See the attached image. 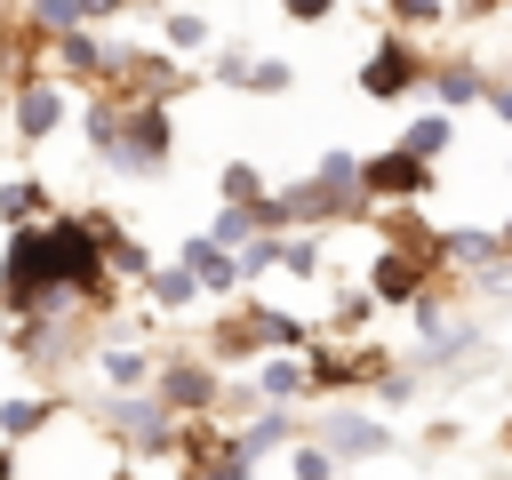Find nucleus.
Masks as SVG:
<instances>
[{"mask_svg":"<svg viewBox=\"0 0 512 480\" xmlns=\"http://www.w3.org/2000/svg\"><path fill=\"white\" fill-rule=\"evenodd\" d=\"M40 232H48V264H56L64 304H72V312H112V304H120V280H112V256H104L88 208H72V216L56 208Z\"/></svg>","mask_w":512,"mask_h":480,"instance_id":"obj_1","label":"nucleus"},{"mask_svg":"<svg viewBox=\"0 0 512 480\" xmlns=\"http://www.w3.org/2000/svg\"><path fill=\"white\" fill-rule=\"evenodd\" d=\"M0 312L8 320H32V312H72L64 288H56V264H48V232H8L0 248Z\"/></svg>","mask_w":512,"mask_h":480,"instance_id":"obj_2","label":"nucleus"},{"mask_svg":"<svg viewBox=\"0 0 512 480\" xmlns=\"http://www.w3.org/2000/svg\"><path fill=\"white\" fill-rule=\"evenodd\" d=\"M392 368V352L384 344H328V336H312V352H304V384H312V400H328V392H368L376 376Z\"/></svg>","mask_w":512,"mask_h":480,"instance_id":"obj_3","label":"nucleus"},{"mask_svg":"<svg viewBox=\"0 0 512 480\" xmlns=\"http://www.w3.org/2000/svg\"><path fill=\"white\" fill-rule=\"evenodd\" d=\"M152 400H160L176 424H200V416H216V408H224V376H216L200 352H160Z\"/></svg>","mask_w":512,"mask_h":480,"instance_id":"obj_4","label":"nucleus"},{"mask_svg":"<svg viewBox=\"0 0 512 480\" xmlns=\"http://www.w3.org/2000/svg\"><path fill=\"white\" fill-rule=\"evenodd\" d=\"M424 56H416V40L408 32H384L376 48H368V64H360V96L368 104H408V96H424Z\"/></svg>","mask_w":512,"mask_h":480,"instance_id":"obj_5","label":"nucleus"},{"mask_svg":"<svg viewBox=\"0 0 512 480\" xmlns=\"http://www.w3.org/2000/svg\"><path fill=\"white\" fill-rule=\"evenodd\" d=\"M168 152H176V112H168V104H128V112H120V152H112V168H128V176H168Z\"/></svg>","mask_w":512,"mask_h":480,"instance_id":"obj_6","label":"nucleus"},{"mask_svg":"<svg viewBox=\"0 0 512 480\" xmlns=\"http://www.w3.org/2000/svg\"><path fill=\"white\" fill-rule=\"evenodd\" d=\"M304 440H320L336 464H376V456H392V424L368 416V408H320V416L304 424Z\"/></svg>","mask_w":512,"mask_h":480,"instance_id":"obj_7","label":"nucleus"},{"mask_svg":"<svg viewBox=\"0 0 512 480\" xmlns=\"http://www.w3.org/2000/svg\"><path fill=\"white\" fill-rule=\"evenodd\" d=\"M104 432H112L128 456H160V448H176V416H168L152 392H112V400H104Z\"/></svg>","mask_w":512,"mask_h":480,"instance_id":"obj_8","label":"nucleus"},{"mask_svg":"<svg viewBox=\"0 0 512 480\" xmlns=\"http://www.w3.org/2000/svg\"><path fill=\"white\" fill-rule=\"evenodd\" d=\"M424 192H432V168L408 160L400 144L360 160V200H368V208H408V200H424Z\"/></svg>","mask_w":512,"mask_h":480,"instance_id":"obj_9","label":"nucleus"},{"mask_svg":"<svg viewBox=\"0 0 512 480\" xmlns=\"http://www.w3.org/2000/svg\"><path fill=\"white\" fill-rule=\"evenodd\" d=\"M424 280H440V256H408V248H376L368 272H360L368 304H416Z\"/></svg>","mask_w":512,"mask_h":480,"instance_id":"obj_10","label":"nucleus"},{"mask_svg":"<svg viewBox=\"0 0 512 480\" xmlns=\"http://www.w3.org/2000/svg\"><path fill=\"white\" fill-rule=\"evenodd\" d=\"M8 128H16V144L32 152V144H48L56 128H64V88L40 72V80H24L16 96H8Z\"/></svg>","mask_w":512,"mask_h":480,"instance_id":"obj_11","label":"nucleus"},{"mask_svg":"<svg viewBox=\"0 0 512 480\" xmlns=\"http://www.w3.org/2000/svg\"><path fill=\"white\" fill-rule=\"evenodd\" d=\"M176 264L192 272V288H200V296H232V304H240V256H224L208 232H184Z\"/></svg>","mask_w":512,"mask_h":480,"instance_id":"obj_12","label":"nucleus"},{"mask_svg":"<svg viewBox=\"0 0 512 480\" xmlns=\"http://www.w3.org/2000/svg\"><path fill=\"white\" fill-rule=\"evenodd\" d=\"M424 96H432V112H448V120H456L464 104H480V96H488V72H480L472 56H440V64L424 72Z\"/></svg>","mask_w":512,"mask_h":480,"instance_id":"obj_13","label":"nucleus"},{"mask_svg":"<svg viewBox=\"0 0 512 480\" xmlns=\"http://www.w3.org/2000/svg\"><path fill=\"white\" fill-rule=\"evenodd\" d=\"M240 320L256 328V352H312V320H296V312H280V304H264V296H240Z\"/></svg>","mask_w":512,"mask_h":480,"instance_id":"obj_14","label":"nucleus"},{"mask_svg":"<svg viewBox=\"0 0 512 480\" xmlns=\"http://www.w3.org/2000/svg\"><path fill=\"white\" fill-rule=\"evenodd\" d=\"M248 392H256V408H296L312 384H304V360H296V352H264V360L248 368Z\"/></svg>","mask_w":512,"mask_h":480,"instance_id":"obj_15","label":"nucleus"},{"mask_svg":"<svg viewBox=\"0 0 512 480\" xmlns=\"http://www.w3.org/2000/svg\"><path fill=\"white\" fill-rule=\"evenodd\" d=\"M440 264L496 272V264H504V232H488V224H440Z\"/></svg>","mask_w":512,"mask_h":480,"instance_id":"obj_16","label":"nucleus"},{"mask_svg":"<svg viewBox=\"0 0 512 480\" xmlns=\"http://www.w3.org/2000/svg\"><path fill=\"white\" fill-rule=\"evenodd\" d=\"M96 368H104V384H112V392H152V376H160V352H152V344H128V336H112V344L96 352Z\"/></svg>","mask_w":512,"mask_h":480,"instance_id":"obj_17","label":"nucleus"},{"mask_svg":"<svg viewBox=\"0 0 512 480\" xmlns=\"http://www.w3.org/2000/svg\"><path fill=\"white\" fill-rule=\"evenodd\" d=\"M232 440L248 448V464H256V456H280V448H296V440H304V416H296V408H256Z\"/></svg>","mask_w":512,"mask_h":480,"instance_id":"obj_18","label":"nucleus"},{"mask_svg":"<svg viewBox=\"0 0 512 480\" xmlns=\"http://www.w3.org/2000/svg\"><path fill=\"white\" fill-rule=\"evenodd\" d=\"M216 48V24L200 16V8H168L160 16V56H176V64H200Z\"/></svg>","mask_w":512,"mask_h":480,"instance_id":"obj_19","label":"nucleus"},{"mask_svg":"<svg viewBox=\"0 0 512 480\" xmlns=\"http://www.w3.org/2000/svg\"><path fill=\"white\" fill-rule=\"evenodd\" d=\"M80 80V88H96L104 80V40L96 32H64V40H48V80Z\"/></svg>","mask_w":512,"mask_h":480,"instance_id":"obj_20","label":"nucleus"},{"mask_svg":"<svg viewBox=\"0 0 512 480\" xmlns=\"http://www.w3.org/2000/svg\"><path fill=\"white\" fill-rule=\"evenodd\" d=\"M400 152L424 160V168H440V152H456V120H448V112H416V120L400 128Z\"/></svg>","mask_w":512,"mask_h":480,"instance_id":"obj_21","label":"nucleus"},{"mask_svg":"<svg viewBox=\"0 0 512 480\" xmlns=\"http://www.w3.org/2000/svg\"><path fill=\"white\" fill-rule=\"evenodd\" d=\"M56 208H48V184H32V176H8L0 184V224L8 232H32V224H48Z\"/></svg>","mask_w":512,"mask_h":480,"instance_id":"obj_22","label":"nucleus"},{"mask_svg":"<svg viewBox=\"0 0 512 480\" xmlns=\"http://www.w3.org/2000/svg\"><path fill=\"white\" fill-rule=\"evenodd\" d=\"M48 416H56V400H48V392H16V400H0V448H24Z\"/></svg>","mask_w":512,"mask_h":480,"instance_id":"obj_23","label":"nucleus"},{"mask_svg":"<svg viewBox=\"0 0 512 480\" xmlns=\"http://www.w3.org/2000/svg\"><path fill=\"white\" fill-rule=\"evenodd\" d=\"M120 112H128V104H120V96H104V88H96V96H88V112H80V128H88V152H96L104 168H112V152H120Z\"/></svg>","mask_w":512,"mask_h":480,"instance_id":"obj_24","label":"nucleus"},{"mask_svg":"<svg viewBox=\"0 0 512 480\" xmlns=\"http://www.w3.org/2000/svg\"><path fill=\"white\" fill-rule=\"evenodd\" d=\"M256 200H264L256 160H224V168H216V208H256Z\"/></svg>","mask_w":512,"mask_h":480,"instance_id":"obj_25","label":"nucleus"},{"mask_svg":"<svg viewBox=\"0 0 512 480\" xmlns=\"http://www.w3.org/2000/svg\"><path fill=\"white\" fill-rule=\"evenodd\" d=\"M144 296H152L160 312H192V304H200V288H192V272H184V264H152Z\"/></svg>","mask_w":512,"mask_h":480,"instance_id":"obj_26","label":"nucleus"},{"mask_svg":"<svg viewBox=\"0 0 512 480\" xmlns=\"http://www.w3.org/2000/svg\"><path fill=\"white\" fill-rule=\"evenodd\" d=\"M208 240H216L224 256H240L248 240H264V232H256V208H216V216H208Z\"/></svg>","mask_w":512,"mask_h":480,"instance_id":"obj_27","label":"nucleus"},{"mask_svg":"<svg viewBox=\"0 0 512 480\" xmlns=\"http://www.w3.org/2000/svg\"><path fill=\"white\" fill-rule=\"evenodd\" d=\"M24 24H32L40 40H64V32H88L72 0H24Z\"/></svg>","mask_w":512,"mask_h":480,"instance_id":"obj_28","label":"nucleus"},{"mask_svg":"<svg viewBox=\"0 0 512 480\" xmlns=\"http://www.w3.org/2000/svg\"><path fill=\"white\" fill-rule=\"evenodd\" d=\"M248 56H256L248 40H224V48L208 56V72H200V80H208V88H248Z\"/></svg>","mask_w":512,"mask_h":480,"instance_id":"obj_29","label":"nucleus"},{"mask_svg":"<svg viewBox=\"0 0 512 480\" xmlns=\"http://www.w3.org/2000/svg\"><path fill=\"white\" fill-rule=\"evenodd\" d=\"M384 16H392V32H408V40L448 24V8H440V0H384Z\"/></svg>","mask_w":512,"mask_h":480,"instance_id":"obj_30","label":"nucleus"},{"mask_svg":"<svg viewBox=\"0 0 512 480\" xmlns=\"http://www.w3.org/2000/svg\"><path fill=\"white\" fill-rule=\"evenodd\" d=\"M288 88H296L288 56H248V96H288Z\"/></svg>","mask_w":512,"mask_h":480,"instance_id":"obj_31","label":"nucleus"},{"mask_svg":"<svg viewBox=\"0 0 512 480\" xmlns=\"http://www.w3.org/2000/svg\"><path fill=\"white\" fill-rule=\"evenodd\" d=\"M288 480H344V464H336L320 440H296V448H288Z\"/></svg>","mask_w":512,"mask_h":480,"instance_id":"obj_32","label":"nucleus"},{"mask_svg":"<svg viewBox=\"0 0 512 480\" xmlns=\"http://www.w3.org/2000/svg\"><path fill=\"white\" fill-rule=\"evenodd\" d=\"M280 272L312 280V272H320V240H312V232H288V240H280Z\"/></svg>","mask_w":512,"mask_h":480,"instance_id":"obj_33","label":"nucleus"},{"mask_svg":"<svg viewBox=\"0 0 512 480\" xmlns=\"http://www.w3.org/2000/svg\"><path fill=\"white\" fill-rule=\"evenodd\" d=\"M368 392H376V408H408V400H416V368H400V360H392Z\"/></svg>","mask_w":512,"mask_h":480,"instance_id":"obj_34","label":"nucleus"},{"mask_svg":"<svg viewBox=\"0 0 512 480\" xmlns=\"http://www.w3.org/2000/svg\"><path fill=\"white\" fill-rule=\"evenodd\" d=\"M272 264H280V240H248L240 248V280H264Z\"/></svg>","mask_w":512,"mask_h":480,"instance_id":"obj_35","label":"nucleus"},{"mask_svg":"<svg viewBox=\"0 0 512 480\" xmlns=\"http://www.w3.org/2000/svg\"><path fill=\"white\" fill-rule=\"evenodd\" d=\"M280 16H288V24H312V32H320V24H336V0H280Z\"/></svg>","mask_w":512,"mask_h":480,"instance_id":"obj_36","label":"nucleus"},{"mask_svg":"<svg viewBox=\"0 0 512 480\" xmlns=\"http://www.w3.org/2000/svg\"><path fill=\"white\" fill-rule=\"evenodd\" d=\"M80 8V24H112V16H128V0H72Z\"/></svg>","mask_w":512,"mask_h":480,"instance_id":"obj_37","label":"nucleus"},{"mask_svg":"<svg viewBox=\"0 0 512 480\" xmlns=\"http://www.w3.org/2000/svg\"><path fill=\"white\" fill-rule=\"evenodd\" d=\"M480 104H488V112L512 128V80H488V96H480Z\"/></svg>","mask_w":512,"mask_h":480,"instance_id":"obj_38","label":"nucleus"},{"mask_svg":"<svg viewBox=\"0 0 512 480\" xmlns=\"http://www.w3.org/2000/svg\"><path fill=\"white\" fill-rule=\"evenodd\" d=\"M456 432H464L456 416H432V424H424V440H432V448H456Z\"/></svg>","mask_w":512,"mask_h":480,"instance_id":"obj_39","label":"nucleus"},{"mask_svg":"<svg viewBox=\"0 0 512 480\" xmlns=\"http://www.w3.org/2000/svg\"><path fill=\"white\" fill-rule=\"evenodd\" d=\"M0 480H16V448H0Z\"/></svg>","mask_w":512,"mask_h":480,"instance_id":"obj_40","label":"nucleus"},{"mask_svg":"<svg viewBox=\"0 0 512 480\" xmlns=\"http://www.w3.org/2000/svg\"><path fill=\"white\" fill-rule=\"evenodd\" d=\"M496 232H504V256H512V216H504V224H496Z\"/></svg>","mask_w":512,"mask_h":480,"instance_id":"obj_41","label":"nucleus"},{"mask_svg":"<svg viewBox=\"0 0 512 480\" xmlns=\"http://www.w3.org/2000/svg\"><path fill=\"white\" fill-rule=\"evenodd\" d=\"M504 448H512V416H504Z\"/></svg>","mask_w":512,"mask_h":480,"instance_id":"obj_42","label":"nucleus"},{"mask_svg":"<svg viewBox=\"0 0 512 480\" xmlns=\"http://www.w3.org/2000/svg\"><path fill=\"white\" fill-rule=\"evenodd\" d=\"M504 24H512V0H504Z\"/></svg>","mask_w":512,"mask_h":480,"instance_id":"obj_43","label":"nucleus"},{"mask_svg":"<svg viewBox=\"0 0 512 480\" xmlns=\"http://www.w3.org/2000/svg\"><path fill=\"white\" fill-rule=\"evenodd\" d=\"M440 8H464V0H440Z\"/></svg>","mask_w":512,"mask_h":480,"instance_id":"obj_44","label":"nucleus"},{"mask_svg":"<svg viewBox=\"0 0 512 480\" xmlns=\"http://www.w3.org/2000/svg\"><path fill=\"white\" fill-rule=\"evenodd\" d=\"M504 80H512V72H504Z\"/></svg>","mask_w":512,"mask_h":480,"instance_id":"obj_45","label":"nucleus"},{"mask_svg":"<svg viewBox=\"0 0 512 480\" xmlns=\"http://www.w3.org/2000/svg\"><path fill=\"white\" fill-rule=\"evenodd\" d=\"M344 480H352V472H344Z\"/></svg>","mask_w":512,"mask_h":480,"instance_id":"obj_46","label":"nucleus"}]
</instances>
